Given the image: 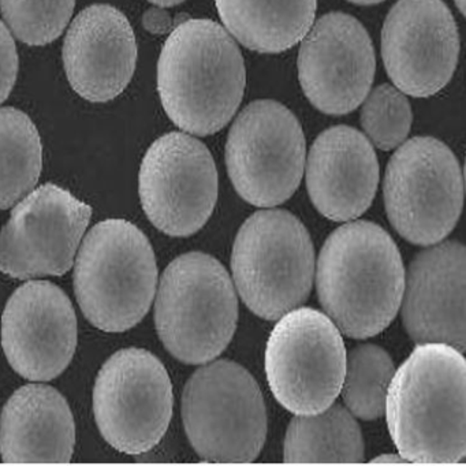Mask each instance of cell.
Returning a JSON list of instances; mask_svg holds the SVG:
<instances>
[{
  "mask_svg": "<svg viewBox=\"0 0 466 466\" xmlns=\"http://www.w3.org/2000/svg\"><path fill=\"white\" fill-rule=\"evenodd\" d=\"M226 31L260 54L290 50L315 23L318 0H215Z\"/></svg>",
  "mask_w": 466,
  "mask_h": 466,
  "instance_id": "21",
  "label": "cell"
},
{
  "mask_svg": "<svg viewBox=\"0 0 466 466\" xmlns=\"http://www.w3.org/2000/svg\"><path fill=\"white\" fill-rule=\"evenodd\" d=\"M403 288L400 250L376 223H346L324 242L316 290L324 312L342 334L365 339L384 331L400 310Z\"/></svg>",
  "mask_w": 466,
  "mask_h": 466,
  "instance_id": "2",
  "label": "cell"
},
{
  "mask_svg": "<svg viewBox=\"0 0 466 466\" xmlns=\"http://www.w3.org/2000/svg\"><path fill=\"white\" fill-rule=\"evenodd\" d=\"M138 193L157 230L170 237L193 236L217 206L218 170L211 152L187 133L162 136L141 163Z\"/></svg>",
  "mask_w": 466,
  "mask_h": 466,
  "instance_id": "12",
  "label": "cell"
},
{
  "mask_svg": "<svg viewBox=\"0 0 466 466\" xmlns=\"http://www.w3.org/2000/svg\"><path fill=\"white\" fill-rule=\"evenodd\" d=\"M157 264L146 234L124 219L91 228L76 258L75 291L84 316L106 332L133 329L157 293Z\"/></svg>",
  "mask_w": 466,
  "mask_h": 466,
  "instance_id": "4",
  "label": "cell"
},
{
  "mask_svg": "<svg viewBox=\"0 0 466 466\" xmlns=\"http://www.w3.org/2000/svg\"><path fill=\"white\" fill-rule=\"evenodd\" d=\"M91 215L88 204L58 185L32 190L0 231V271L15 279L66 274Z\"/></svg>",
  "mask_w": 466,
  "mask_h": 466,
  "instance_id": "13",
  "label": "cell"
},
{
  "mask_svg": "<svg viewBox=\"0 0 466 466\" xmlns=\"http://www.w3.org/2000/svg\"><path fill=\"white\" fill-rule=\"evenodd\" d=\"M278 320L266 348V375L272 394L291 413H320L342 389V332L326 313L313 308H296Z\"/></svg>",
  "mask_w": 466,
  "mask_h": 466,
  "instance_id": "9",
  "label": "cell"
},
{
  "mask_svg": "<svg viewBox=\"0 0 466 466\" xmlns=\"http://www.w3.org/2000/svg\"><path fill=\"white\" fill-rule=\"evenodd\" d=\"M305 162L310 201L327 219L350 222L370 208L379 162L372 143L359 130L346 125L324 130Z\"/></svg>",
  "mask_w": 466,
  "mask_h": 466,
  "instance_id": "19",
  "label": "cell"
},
{
  "mask_svg": "<svg viewBox=\"0 0 466 466\" xmlns=\"http://www.w3.org/2000/svg\"><path fill=\"white\" fill-rule=\"evenodd\" d=\"M348 2L359 5V6H372V5L381 4L384 0H348Z\"/></svg>",
  "mask_w": 466,
  "mask_h": 466,
  "instance_id": "31",
  "label": "cell"
},
{
  "mask_svg": "<svg viewBox=\"0 0 466 466\" xmlns=\"http://www.w3.org/2000/svg\"><path fill=\"white\" fill-rule=\"evenodd\" d=\"M143 25L149 34L166 35L173 31L174 21L171 15L166 12L165 7L155 6L147 10L143 17Z\"/></svg>",
  "mask_w": 466,
  "mask_h": 466,
  "instance_id": "28",
  "label": "cell"
},
{
  "mask_svg": "<svg viewBox=\"0 0 466 466\" xmlns=\"http://www.w3.org/2000/svg\"><path fill=\"white\" fill-rule=\"evenodd\" d=\"M173 405L167 370L146 349H122L99 370L95 420L105 441L118 451L140 455L159 444L170 425Z\"/></svg>",
  "mask_w": 466,
  "mask_h": 466,
  "instance_id": "11",
  "label": "cell"
},
{
  "mask_svg": "<svg viewBox=\"0 0 466 466\" xmlns=\"http://www.w3.org/2000/svg\"><path fill=\"white\" fill-rule=\"evenodd\" d=\"M185 432L208 462L248 463L267 438V410L260 387L242 365L212 360L198 368L182 394Z\"/></svg>",
  "mask_w": 466,
  "mask_h": 466,
  "instance_id": "7",
  "label": "cell"
},
{
  "mask_svg": "<svg viewBox=\"0 0 466 466\" xmlns=\"http://www.w3.org/2000/svg\"><path fill=\"white\" fill-rule=\"evenodd\" d=\"M361 105L360 121L376 148L391 151L405 143L413 124V111L405 94L383 84L370 91Z\"/></svg>",
  "mask_w": 466,
  "mask_h": 466,
  "instance_id": "25",
  "label": "cell"
},
{
  "mask_svg": "<svg viewBox=\"0 0 466 466\" xmlns=\"http://www.w3.org/2000/svg\"><path fill=\"white\" fill-rule=\"evenodd\" d=\"M149 2L154 4L155 6L173 7L177 6V5L182 4L185 0H149Z\"/></svg>",
  "mask_w": 466,
  "mask_h": 466,
  "instance_id": "30",
  "label": "cell"
},
{
  "mask_svg": "<svg viewBox=\"0 0 466 466\" xmlns=\"http://www.w3.org/2000/svg\"><path fill=\"white\" fill-rule=\"evenodd\" d=\"M76 0H0L10 32L29 46H46L61 36Z\"/></svg>",
  "mask_w": 466,
  "mask_h": 466,
  "instance_id": "26",
  "label": "cell"
},
{
  "mask_svg": "<svg viewBox=\"0 0 466 466\" xmlns=\"http://www.w3.org/2000/svg\"><path fill=\"white\" fill-rule=\"evenodd\" d=\"M283 461L290 463H359L364 439L353 414L334 405L316 414H296L288 427Z\"/></svg>",
  "mask_w": 466,
  "mask_h": 466,
  "instance_id": "22",
  "label": "cell"
},
{
  "mask_svg": "<svg viewBox=\"0 0 466 466\" xmlns=\"http://www.w3.org/2000/svg\"><path fill=\"white\" fill-rule=\"evenodd\" d=\"M234 285L258 318L278 320L301 307L315 278V249L307 228L285 209L245 220L231 253Z\"/></svg>",
  "mask_w": 466,
  "mask_h": 466,
  "instance_id": "6",
  "label": "cell"
},
{
  "mask_svg": "<svg viewBox=\"0 0 466 466\" xmlns=\"http://www.w3.org/2000/svg\"><path fill=\"white\" fill-rule=\"evenodd\" d=\"M76 444V424L66 398L45 384L15 392L0 416V455L7 463H66Z\"/></svg>",
  "mask_w": 466,
  "mask_h": 466,
  "instance_id": "20",
  "label": "cell"
},
{
  "mask_svg": "<svg viewBox=\"0 0 466 466\" xmlns=\"http://www.w3.org/2000/svg\"><path fill=\"white\" fill-rule=\"evenodd\" d=\"M460 56L457 24L443 0H398L381 31V56L395 88L413 97L441 92Z\"/></svg>",
  "mask_w": 466,
  "mask_h": 466,
  "instance_id": "14",
  "label": "cell"
},
{
  "mask_svg": "<svg viewBox=\"0 0 466 466\" xmlns=\"http://www.w3.org/2000/svg\"><path fill=\"white\" fill-rule=\"evenodd\" d=\"M454 2L461 15H465V0H454Z\"/></svg>",
  "mask_w": 466,
  "mask_h": 466,
  "instance_id": "32",
  "label": "cell"
},
{
  "mask_svg": "<svg viewBox=\"0 0 466 466\" xmlns=\"http://www.w3.org/2000/svg\"><path fill=\"white\" fill-rule=\"evenodd\" d=\"M18 73V54L12 32L0 21V105L10 96Z\"/></svg>",
  "mask_w": 466,
  "mask_h": 466,
  "instance_id": "27",
  "label": "cell"
},
{
  "mask_svg": "<svg viewBox=\"0 0 466 466\" xmlns=\"http://www.w3.org/2000/svg\"><path fill=\"white\" fill-rule=\"evenodd\" d=\"M466 361L444 343H422L395 370L386 398L387 427L408 462L465 461Z\"/></svg>",
  "mask_w": 466,
  "mask_h": 466,
  "instance_id": "1",
  "label": "cell"
},
{
  "mask_svg": "<svg viewBox=\"0 0 466 466\" xmlns=\"http://www.w3.org/2000/svg\"><path fill=\"white\" fill-rule=\"evenodd\" d=\"M299 80L313 107L329 116L356 110L372 88L376 58L367 29L332 12L310 26L299 51Z\"/></svg>",
  "mask_w": 466,
  "mask_h": 466,
  "instance_id": "15",
  "label": "cell"
},
{
  "mask_svg": "<svg viewBox=\"0 0 466 466\" xmlns=\"http://www.w3.org/2000/svg\"><path fill=\"white\" fill-rule=\"evenodd\" d=\"M372 462H380V463H402L408 462L405 458L400 454H383L380 457L375 458L372 460Z\"/></svg>",
  "mask_w": 466,
  "mask_h": 466,
  "instance_id": "29",
  "label": "cell"
},
{
  "mask_svg": "<svg viewBox=\"0 0 466 466\" xmlns=\"http://www.w3.org/2000/svg\"><path fill=\"white\" fill-rule=\"evenodd\" d=\"M465 247L431 245L405 271L402 320L416 345L444 343L465 353Z\"/></svg>",
  "mask_w": 466,
  "mask_h": 466,
  "instance_id": "17",
  "label": "cell"
},
{
  "mask_svg": "<svg viewBox=\"0 0 466 466\" xmlns=\"http://www.w3.org/2000/svg\"><path fill=\"white\" fill-rule=\"evenodd\" d=\"M42 168V140L32 119L17 108H0V209L31 193Z\"/></svg>",
  "mask_w": 466,
  "mask_h": 466,
  "instance_id": "23",
  "label": "cell"
},
{
  "mask_svg": "<svg viewBox=\"0 0 466 466\" xmlns=\"http://www.w3.org/2000/svg\"><path fill=\"white\" fill-rule=\"evenodd\" d=\"M247 70L234 37L212 20L170 32L157 62V92L168 118L193 136L220 132L236 116Z\"/></svg>",
  "mask_w": 466,
  "mask_h": 466,
  "instance_id": "3",
  "label": "cell"
},
{
  "mask_svg": "<svg viewBox=\"0 0 466 466\" xmlns=\"http://www.w3.org/2000/svg\"><path fill=\"white\" fill-rule=\"evenodd\" d=\"M137 62L135 32L124 13L94 5L73 21L64 43L67 80L86 100L110 102L132 80Z\"/></svg>",
  "mask_w": 466,
  "mask_h": 466,
  "instance_id": "18",
  "label": "cell"
},
{
  "mask_svg": "<svg viewBox=\"0 0 466 466\" xmlns=\"http://www.w3.org/2000/svg\"><path fill=\"white\" fill-rule=\"evenodd\" d=\"M307 141L297 116L275 100H256L231 125L226 166L236 192L255 207H277L299 189Z\"/></svg>",
  "mask_w": 466,
  "mask_h": 466,
  "instance_id": "10",
  "label": "cell"
},
{
  "mask_svg": "<svg viewBox=\"0 0 466 466\" xmlns=\"http://www.w3.org/2000/svg\"><path fill=\"white\" fill-rule=\"evenodd\" d=\"M2 346L7 361L23 378H58L77 348V316L69 297L47 280L24 283L5 308Z\"/></svg>",
  "mask_w": 466,
  "mask_h": 466,
  "instance_id": "16",
  "label": "cell"
},
{
  "mask_svg": "<svg viewBox=\"0 0 466 466\" xmlns=\"http://www.w3.org/2000/svg\"><path fill=\"white\" fill-rule=\"evenodd\" d=\"M238 299L230 275L211 255L189 252L163 272L155 324L165 348L189 365L211 362L233 339Z\"/></svg>",
  "mask_w": 466,
  "mask_h": 466,
  "instance_id": "5",
  "label": "cell"
},
{
  "mask_svg": "<svg viewBox=\"0 0 466 466\" xmlns=\"http://www.w3.org/2000/svg\"><path fill=\"white\" fill-rule=\"evenodd\" d=\"M463 193L460 162L438 138H410L389 160L383 182L387 217L411 244L443 241L460 220Z\"/></svg>",
  "mask_w": 466,
  "mask_h": 466,
  "instance_id": "8",
  "label": "cell"
},
{
  "mask_svg": "<svg viewBox=\"0 0 466 466\" xmlns=\"http://www.w3.org/2000/svg\"><path fill=\"white\" fill-rule=\"evenodd\" d=\"M394 362L380 346L359 345L346 354L342 394L346 409L361 420H378L386 409Z\"/></svg>",
  "mask_w": 466,
  "mask_h": 466,
  "instance_id": "24",
  "label": "cell"
}]
</instances>
